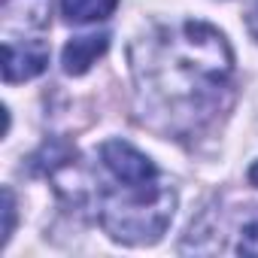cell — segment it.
Listing matches in <instances>:
<instances>
[{
    "label": "cell",
    "mask_w": 258,
    "mask_h": 258,
    "mask_svg": "<svg viewBox=\"0 0 258 258\" xmlns=\"http://www.w3.org/2000/svg\"><path fill=\"white\" fill-rule=\"evenodd\" d=\"M231 67L234 55L225 37L204 22H185L176 31H164L149 40L143 58L134 61L146 97L164 112L176 106L204 112V106L225 88Z\"/></svg>",
    "instance_id": "1"
},
{
    "label": "cell",
    "mask_w": 258,
    "mask_h": 258,
    "mask_svg": "<svg viewBox=\"0 0 258 258\" xmlns=\"http://www.w3.org/2000/svg\"><path fill=\"white\" fill-rule=\"evenodd\" d=\"M176 195L170 185L158 179L149 182H115V188L103 191L100 222L112 240L121 243H155L170 219H173Z\"/></svg>",
    "instance_id": "2"
},
{
    "label": "cell",
    "mask_w": 258,
    "mask_h": 258,
    "mask_svg": "<svg viewBox=\"0 0 258 258\" xmlns=\"http://www.w3.org/2000/svg\"><path fill=\"white\" fill-rule=\"evenodd\" d=\"M52 0H4L0 10V28L4 43H28L49 25Z\"/></svg>",
    "instance_id": "3"
},
{
    "label": "cell",
    "mask_w": 258,
    "mask_h": 258,
    "mask_svg": "<svg viewBox=\"0 0 258 258\" xmlns=\"http://www.w3.org/2000/svg\"><path fill=\"white\" fill-rule=\"evenodd\" d=\"M100 161L115 182H149L158 179L155 164L124 140H106L100 146Z\"/></svg>",
    "instance_id": "4"
},
{
    "label": "cell",
    "mask_w": 258,
    "mask_h": 258,
    "mask_svg": "<svg viewBox=\"0 0 258 258\" xmlns=\"http://www.w3.org/2000/svg\"><path fill=\"white\" fill-rule=\"evenodd\" d=\"M49 64V46L40 40L28 43H4V79L7 82H25L46 70Z\"/></svg>",
    "instance_id": "5"
},
{
    "label": "cell",
    "mask_w": 258,
    "mask_h": 258,
    "mask_svg": "<svg viewBox=\"0 0 258 258\" xmlns=\"http://www.w3.org/2000/svg\"><path fill=\"white\" fill-rule=\"evenodd\" d=\"M109 46V34H88V37H73L64 46V70L70 76H82Z\"/></svg>",
    "instance_id": "6"
},
{
    "label": "cell",
    "mask_w": 258,
    "mask_h": 258,
    "mask_svg": "<svg viewBox=\"0 0 258 258\" xmlns=\"http://www.w3.org/2000/svg\"><path fill=\"white\" fill-rule=\"evenodd\" d=\"M115 7H118V0H61L64 19L73 22V25H88V22L109 19Z\"/></svg>",
    "instance_id": "7"
},
{
    "label": "cell",
    "mask_w": 258,
    "mask_h": 258,
    "mask_svg": "<svg viewBox=\"0 0 258 258\" xmlns=\"http://www.w3.org/2000/svg\"><path fill=\"white\" fill-rule=\"evenodd\" d=\"M237 252L240 255H258V216L243 225L240 240H237Z\"/></svg>",
    "instance_id": "8"
},
{
    "label": "cell",
    "mask_w": 258,
    "mask_h": 258,
    "mask_svg": "<svg viewBox=\"0 0 258 258\" xmlns=\"http://www.w3.org/2000/svg\"><path fill=\"white\" fill-rule=\"evenodd\" d=\"M4 216H7V225H4V243L13 237V222H16V198L10 188H4Z\"/></svg>",
    "instance_id": "9"
},
{
    "label": "cell",
    "mask_w": 258,
    "mask_h": 258,
    "mask_svg": "<svg viewBox=\"0 0 258 258\" xmlns=\"http://www.w3.org/2000/svg\"><path fill=\"white\" fill-rule=\"evenodd\" d=\"M249 31H252V37L258 40V4H255L252 13H249Z\"/></svg>",
    "instance_id": "10"
},
{
    "label": "cell",
    "mask_w": 258,
    "mask_h": 258,
    "mask_svg": "<svg viewBox=\"0 0 258 258\" xmlns=\"http://www.w3.org/2000/svg\"><path fill=\"white\" fill-rule=\"evenodd\" d=\"M249 182H252V185H258V161H255V164H252V170H249Z\"/></svg>",
    "instance_id": "11"
}]
</instances>
